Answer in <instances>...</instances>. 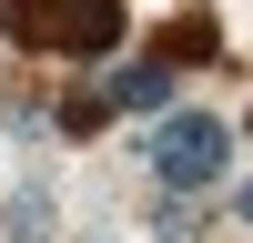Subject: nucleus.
Here are the masks:
<instances>
[{"label": "nucleus", "instance_id": "obj_2", "mask_svg": "<svg viewBox=\"0 0 253 243\" xmlns=\"http://www.w3.org/2000/svg\"><path fill=\"white\" fill-rule=\"evenodd\" d=\"M20 31L51 51H112L122 40V0H20Z\"/></svg>", "mask_w": 253, "mask_h": 243}, {"label": "nucleus", "instance_id": "obj_4", "mask_svg": "<svg viewBox=\"0 0 253 243\" xmlns=\"http://www.w3.org/2000/svg\"><path fill=\"white\" fill-rule=\"evenodd\" d=\"M243 223H253V193H243Z\"/></svg>", "mask_w": 253, "mask_h": 243}, {"label": "nucleus", "instance_id": "obj_3", "mask_svg": "<svg viewBox=\"0 0 253 243\" xmlns=\"http://www.w3.org/2000/svg\"><path fill=\"white\" fill-rule=\"evenodd\" d=\"M112 101H132V112H162V101H172V61H132V71L112 81Z\"/></svg>", "mask_w": 253, "mask_h": 243}, {"label": "nucleus", "instance_id": "obj_1", "mask_svg": "<svg viewBox=\"0 0 253 243\" xmlns=\"http://www.w3.org/2000/svg\"><path fill=\"white\" fill-rule=\"evenodd\" d=\"M223 152H233V132H223L213 112H162V132H152V172L172 182V193H203V182L223 172Z\"/></svg>", "mask_w": 253, "mask_h": 243}]
</instances>
